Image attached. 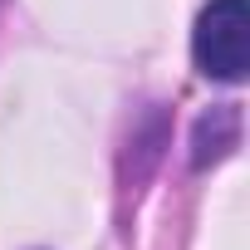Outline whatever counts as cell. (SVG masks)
Returning a JSON list of instances; mask_svg holds the SVG:
<instances>
[{"label":"cell","mask_w":250,"mask_h":250,"mask_svg":"<svg viewBox=\"0 0 250 250\" xmlns=\"http://www.w3.org/2000/svg\"><path fill=\"white\" fill-rule=\"evenodd\" d=\"M235 143H240V113H235L230 103H216L211 113L196 118V133H191V162H196V167H211V162H221Z\"/></svg>","instance_id":"obj_2"},{"label":"cell","mask_w":250,"mask_h":250,"mask_svg":"<svg viewBox=\"0 0 250 250\" xmlns=\"http://www.w3.org/2000/svg\"><path fill=\"white\" fill-rule=\"evenodd\" d=\"M191 59L216 83H240L250 69V0H211L191 35Z\"/></svg>","instance_id":"obj_1"}]
</instances>
